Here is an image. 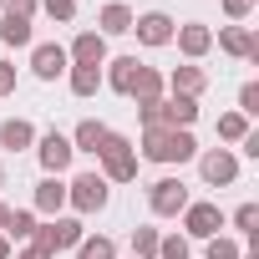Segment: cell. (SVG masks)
Segmentation results:
<instances>
[{"label": "cell", "instance_id": "6da1fadb", "mask_svg": "<svg viewBox=\"0 0 259 259\" xmlns=\"http://www.w3.org/2000/svg\"><path fill=\"white\" fill-rule=\"evenodd\" d=\"M198 153L193 133H183V127H143V158L153 163H188Z\"/></svg>", "mask_w": 259, "mask_h": 259}, {"label": "cell", "instance_id": "7a4b0ae2", "mask_svg": "<svg viewBox=\"0 0 259 259\" xmlns=\"http://www.w3.org/2000/svg\"><path fill=\"white\" fill-rule=\"evenodd\" d=\"M97 158L107 163V178H112V183H133V178H138L133 143H127L122 133H107V138H102V148H97Z\"/></svg>", "mask_w": 259, "mask_h": 259}, {"label": "cell", "instance_id": "3957f363", "mask_svg": "<svg viewBox=\"0 0 259 259\" xmlns=\"http://www.w3.org/2000/svg\"><path fill=\"white\" fill-rule=\"evenodd\" d=\"M31 239H36L31 249L51 259V254H61V249H76L87 234H81V224H76V219H51V224H46V229H36Z\"/></svg>", "mask_w": 259, "mask_h": 259}, {"label": "cell", "instance_id": "277c9868", "mask_svg": "<svg viewBox=\"0 0 259 259\" xmlns=\"http://www.w3.org/2000/svg\"><path fill=\"white\" fill-rule=\"evenodd\" d=\"M66 203H71L76 213H102V208H107V178H102V173L71 178V183H66Z\"/></svg>", "mask_w": 259, "mask_h": 259}, {"label": "cell", "instance_id": "5b68a950", "mask_svg": "<svg viewBox=\"0 0 259 259\" xmlns=\"http://www.w3.org/2000/svg\"><path fill=\"white\" fill-rule=\"evenodd\" d=\"M148 203H153V213H158V219H173V213H183V208H188V188H183L178 178H158V183L148 188Z\"/></svg>", "mask_w": 259, "mask_h": 259}, {"label": "cell", "instance_id": "8992f818", "mask_svg": "<svg viewBox=\"0 0 259 259\" xmlns=\"http://www.w3.org/2000/svg\"><path fill=\"white\" fill-rule=\"evenodd\" d=\"M183 229H188V239H219V229H224L219 203H188L183 208Z\"/></svg>", "mask_w": 259, "mask_h": 259}, {"label": "cell", "instance_id": "52a82bcc", "mask_svg": "<svg viewBox=\"0 0 259 259\" xmlns=\"http://www.w3.org/2000/svg\"><path fill=\"white\" fill-rule=\"evenodd\" d=\"M133 31H138V41H143V46H168L178 26H173V16L148 11V16H133Z\"/></svg>", "mask_w": 259, "mask_h": 259}, {"label": "cell", "instance_id": "ba28073f", "mask_svg": "<svg viewBox=\"0 0 259 259\" xmlns=\"http://www.w3.org/2000/svg\"><path fill=\"white\" fill-rule=\"evenodd\" d=\"M66 61H71V56H66V46H56V41H41V46L31 51V71H36L41 81H56V76L66 71Z\"/></svg>", "mask_w": 259, "mask_h": 259}, {"label": "cell", "instance_id": "9c48e42d", "mask_svg": "<svg viewBox=\"0 0 259 259\" xmlns=\"http://www.w3.org/2000/svg\"><path fill=\"white\" fill-rule=\"evenodd\" d=\"M198 168H203V178H208L213 188H229V183L239 178V158H234L229 148H213V153H203V163H198Z\"/></svg>", "mask_w": 259, "mask_h": 259}, {"label": "cell", "instance_id": "30bf717a", "mask_svg": "<svg viewBox=\"0 0 259 259\" xmlns=\"http://www.w3.org/2000/svg\"><path fill=\"white\" fill-rule=\"evenodd\" d=\"M36 153H41V168H46V173L56 178V173H61V168L71 163V138H61L56 127H51V133L41 138V148H36Z\"/></svg>", "mask_w": 259, "mask_h": 259}, {"label": "cell", "instance_id": "8fae6325", "mask_svg": "<svg viewBox=\"0 0 259 259\" xmlns=\"http://www.w3.org/2000/svg\"><path fill=\"white\" fill-rule=\"evenodd\" d=\"M76 66H107V36H97V31H81L76 41H71V51H66Z\"/></svg>", "mask_w": 259, "mask_h": 259}, {"label": "cell", "instance_id": "7c38bea8", "mask_svg": "<svg viewBox=\"0 0 259 259\" xmlns=\"http://www.w3.org/2000/svg\"><path fill=\"white\" fill-rule=\"evenodd\" d=\"M158 117H163V127H193V117H198V97H168V102H158Z\"/></svg>", "mask_w": 259, "mask_h": 259}, {"label": "cell", "instance_id": "4fadbf2b", "mask_svg": "<svg viewBox=\"0 0 259 259\" xmlns=\"http://www.w3.org/2000/svg\"><path fill=\"white\" fill-rule=\"evenodd\" d=\"M173 36H178V51H183V56H193V61H198V56L213 46V31H208L203 21H188V26H178Z\"/></svg>", "mask_w": 259, "mask_h": 259}, {"label": "cell", "instance_id": "5bb4252c", "mask_svg": "<svg viewBox=\"0 0 259 259\" xmlns=\"http://www.w3.org/2000/svg\"><path fill=\"white\" fill-rule=\"evenodd\" d=\"M138 71H143V61H138V56H117V61H107V76H102V81H107L112 92H122V97H127V92H133V81H138Z\"/></svg>", "mask_w": 259, "mask_h": 259}, {"label": "cell", "instance_id": "9a60e30c", "mask_svg": "<svg viewBox=\"0 0 259 259\" xmlns=\"http://www.w3.org/2000/svg\"><path fill=\"white\" fill-rule=\"evenodd\" d=\"M163 71H153V66H143L138 71V81H133V92H127V97H133L138 107H153V102H163Z\"/></svg>", "mask_w": 259, "mask_h": 259}, {"label": "cell", "instance_id": "2e32d148", "mask_svg": "<svg viewBox=\"0 0 259 259\" xmlns=\"http://www.w3.org/2000/svg\"><path fill=\"white\" fill-rule=\"evenodd\" d=\"M31 143H36V127H31L26 117H11V122H0V148L21 153V148H31Z\"/></svg>", "mask_w": 259, "mask_h": 259}, {"label": "cell", "instance_id": "e0dca14e", "mask_svg": "<svg viewBox=\"0 0 259 259\" xmlns=\"http://www.w3.org/2000/svg\"><path fill=\"white\" fill-rule=\"evenodd\" d=\"M219 46H224L229 56H249V61H259V41H254L244 26H229V31H219Z\"/></svg>", "mask_w": 259, "mask_h": 259}, {"label": "cell", "instance_id": "ac0fdd59", "mask_svg": "<svg viewBox=\"0 0 259 259\" xmlns=\"http://www.w3.org/2000/svg\"><path fill=\"white\" fill-rule=\"evenodd\" d=\"M168 87H173V97H198V92L208 87V76H203L198 66H178V71L168 76Z\"/></svg>", "mask_w": 259, "mask_h": 259}, {"label": "cell", "instance_id": "d6986e66", "mask_svg": "<svg viewBox=\"0 0 259 259\" xmlns=\"http://www.w3.org/2000/svg\"><path fill=\"white\" fill-rule=\"evenodd\" d=\"M66 203V183L61 178H41L36 183V213H56Z\"/></svg>", "mask_w": 259, "mask_h": 259}, {"label": "cell", "instance_id": "ffe728a7", "mask_svg": "<svg viewBox=\"0 0 259 259\" xmlns=\"http://www.w3.org/2000/svg\"><path fill=\"white\" fill-rule=\"evenodd\" d=\"M127 31H133V11L117 6V0L102 6V31H97V36H127Z\"/></svg>", "mask_w": 259, "mask_h": 259}, {"label": "cell", "instance_id": "44dd1931", "mask_svg": "<svg viewBox=\"0 0 259 259\" xmlns=\"http://www.w3.org/2000/svg\"><path fill=\"white\" fill-rule=\"evenodd\" d=\"M102 138H107V127H102V122H81L76 133H71V153H97Z\"/></svg>", "mask_w": 259, "mask_h": 259}, {"label": "cell", "instance_id": "7402d4cb", "mask_svg": "<svg viewBox=\"0 0 259 259\" xmlns=\"http://www.w3.org/2000/svg\"><path fill=\"white\" fill-rule=\"evenodd\" d=\"M66 71H71V92L76 97H92L102 87V66H66Z\"/></svg>", "mask_w": 259, "mask_h": 259}, {"label": "cell", "instance_id": "603a6c76", "mask_svg": "<svg viewBox=\"0 0 259 259\" xmlns=\"http://www.w3.org/2000/svg\"><path fill=\"white\" fill-rule=\"evenodd\" d=\"M0 41H6V46H31V21L6 16V21H0Z\"/></svg>", "mask_w": 259, "mask_h": 259}, {"label": "cell", "instance_id": "cb8c5ba5", "mask_svg": "<svg viewBox=\"0 0 259 259\" xmlns=\"http://www.w3.org/2000/svg\"><path fill=\"white\" fill-rule=\"evenodd\" d=\"M76 259H117V244L102 239V234H97V239H81V244H76Z\"/></svg>", "mask_w": 259, "mask_h": 259}, {"label": "cell", "instance_id": "d4e9b609", "mask_svg": "<svg viewBox=\"0 0 259 259\" xmlns=\"http://www.w3.org/2000/svg\"><path fill=\"white\" fill-rule=\"evenodd\" d=\"M244 133H249V117H239V112H224L219 117V138L224 143H244Z\"/></svg>", "mask_w": 259, "mask_h": 259}, {"label": "cell", "instance_id": "484cf974", "mask_svg": "<svg viewBox=\"0 0 259 259\" xmlns=\"http://www.w3.org/2000/svg\"><path fill=\"white\" fill-rule=\"evenodd\" d=\"M6 234H11V239H31V234H36V213H31V208H16V213L6 219Z\"/></svg>", "mask_w": 259, "mask_h": 259}, {"label": "cell", "instance_id": "4316f807", "mask_svg": "<svg viewBox=\"0 0 259 259\" xmlns=\"http://www.w3.org/2000/svg\"><path fill=\"white\" fill-rule=\"evenodd\" d=\"M133 259H158V229H133Z\"/></svg>", "mask_w": 259, "mask_h": 259}, {"label": "cell", "instance_id": "83f0119b", "mask_svg": "<svg viewBox=\"0 0 259 259\" xmlns=\"http://www.w3.org/2000/svg\"><path fill=\"white\" fill-rule=\"evenodd\" d=\"M239 117H259V81H244V92H239Z\"/></svg>", "mask_w": 259, "mask_h": 259}, {"label": "cell", "instance_id": "f1b7e54d", "mask_svg": "<svg viewBox=\"0 0 259 259\" xmlns=\"http://www.w3.org/2000/svg\"><path fill=\"white\" fill-rule=\"evenodd\" d=\"M234 229H239V234H259V203H244V208L234 213Z\"/></svg>", "mask_w": 259, "mask_h": 259}, {"label": "cell", "instance_id": "f546056e", "mask_svg": "<svg viewBox=\"0 0 259 259\" xmlns=\"http://www.w3.org/2000/svg\"><path fill=\"white\" fill-rule=\"evenodd\" d=\"M158 259H188V239H158Z\"/></svg>", "mask_w": 259, "mask_h": 259}, {"label": "cell", "instance_id": "4dcf8cb0", "mask_svg": "<svg viewBox=\"0 0 259 259\" xmlns=\"http://www.w3.org/2000/svg\"><path fill=\"white\" fill-rule=\"evenodd\" d=\"M203 259H239V244H234V239H208Z\"/></svg>", "mask_w": 259, "mask_h": 259}, {"label": "cell", "instance_id": "1f68e13d", "mask_svg": "<svg viewBox=\"0 0 259 259\" xmlns=\"http://www.w3.org/2000/svg\"><path fill=\"white\" fill-rule=\"evenodd\" d=\"M46 16H51V21H61V26H66V21H71V16H76V0H46Z\"/></svg>", "mask_w": 259, "mask_h": 259}, {"label": "cell", "instance_id": "d6a6232c", "mask_svg": "<svg viewBox=\"0 0 259 259\" xmlns=\"http://www.w3.org/2000/svg\"><path fill=\"white\" fill-rule=\"evenodd\" d=\"M6 16H21V21H31V16H36V0H6Z\"/></svg>", "mask_w": 259, "mask_h": 259}, {"label": "cell", "instance_id": "836d02e7", "mask_svg": "<svg viewBox=\"0 0 259 259\" xmlns=\"http://www.w3.org/2000/svg\"><path fill=\"white\" fill-rule=\"evenodd\" d=\"M224 11H229V16H234V21H244V16H249V11H254V0H224Z\"/></svg>", "mask_w": 259, "mask_h": 259}, {"label": "cell", "instance_id": "e575fe53", "mask_svg": "<svg viewBox=\"0 0 259 259\" xmlns=\"http://www.w3.org/2000/svg\"><path fill=\"white\" fill-rule=\"evenodd\" d=\"M6 92H16V66L0 61V97H6Z\"/></svg>", "mask_w": 259, "mask_h": 259}, {"label": "cell", "instance_id": "d590c367", "mask_svg": "<svg viewBox=\"0 0 259 259\" xmlns=\"http://www.w3.org/2000/svg\"><path fill=\"white\" fill-rule=\"evenodd\" d=\"M0 259H11V239L6 234H0Z\"/></svg>", "mask_w": 259, "mask_h": 259}, {"label": "cell", "instance_id": "8d00e7d4", "mask_svg": "<svg viewBox=\"0 0 259 259\" xmlns=\"http://www.w3.org/2000/svg\"><path fill=\"white\" fill-rule=\"evenodd\" d=\"M6 219H11V208H6V203H0V234H6Z\"/></svg>", "mask_w": 259, "mask_h": 259}, {"label": "cell", "instance_id": "74e56055", "mask_svg": "<svg viewBox=\"0 0 259 259\" xmlns=\"http://www.w3.org/2000/svg\"><path fill=\"white\" fill-rule=\"evenodd\" d=\"M16 259H46V254H36V249H26V254H16Z\"/></svg>", "mask_w": 259, "mask_h": 259}, {"label": "cell", "instance_id": "f35d334b", "mask_svg": "<svg viewBox=\"0 0 259 259\" xmlns=\"http://www.w3.org/2000/svg\"><path fill=\"white\" fill-rule=\"evenodd\" d=\"M239 259H259V254H239Z\"/></svg>", "mask_w": 259, "mask_h": 259}, {"label": "cell", "instance_id": "ab89813d", "mask_svg": "<svg viewBox=\"0 0 259 259\" xmlns=\"http://www.w3.org/2000/svg\"><path fill=\"white\" fill-rule=\"evenodd\" d=\"M0 183H6V168H0Z\"/></svg>", "mask_w": 259, "mask_h": 259}]
</instances>
